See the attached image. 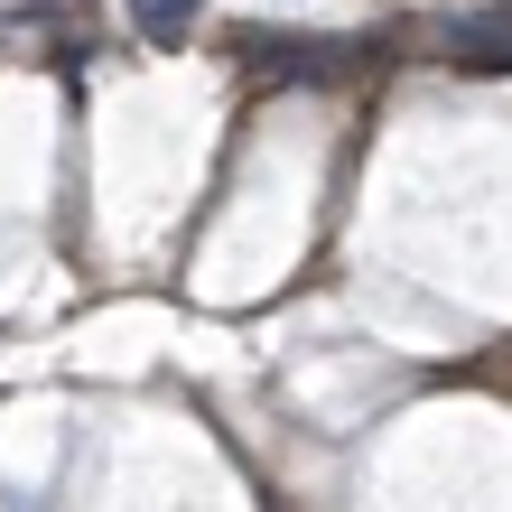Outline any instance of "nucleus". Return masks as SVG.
<instances>
[{
  "label": "nucleus",
  "instance_id": "nucleus-1",
  "mask_svg": "<svg viewBox=\"0 0 512 512\" xmlns=\"http://www.w3.org/2000/svg\"><path fill=\"white\" fill-rule=\"evenodd\" d=\"M131 10H140V28H149V38H177V28H187V10H196V0H131Z\"/></svg>",
  "mask_w": 512,
  "mask_h": 512
}]
</instances>
